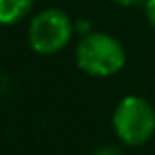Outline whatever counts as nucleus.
Here are the masks:
<instances>
[{"label":"nucleus","instance_id":"1","mask_svg":"<svg viewBox=\"0 0 155 155\" xmlns=\"http://www.w3.org/2000/svg\"><path fill=\"white\" fill-rule=\"evenodd\" d=\"M77 65L91 77H112L126 65V49L114 35L91 31L79 41L75 51Z\"/></svg>","mask_w":155,"mask_h":155},{"label":"nucleus","instance_id":"2","mask_svg":"<svg viewBox=\"0 0 155 155\" xmlns=\"http://www.w3.org/2000/svg\"><path fill=\"white\" fill-rule=\"evenodd\" d=\"M112 124L116 136L126 145H143L155 134V110L145 98L130 94L118 102Z\"/></svg>","mask_w":155,"mask_h":155},{"label":"nucleus","instance_id":"3","mask_svg":"<svg viewBox=\"0 0 155 155\" xmlns=\"http://www.w3.org/2000/svg\"><path fill=\"white\" fill-rule=\"evenodd\" d=\"M73 38V22L61 8H47L31 18L28 28L30 47L39 55H53L69 45Z\"/></svg>","mask_w":155,"mask_h":155},{"label":"nucleus","instance_id":"4","mask_svg":"<svg viewBox=\"0 0 155 155\" xmlns=\"http://www.w3.org/2000/svg\"><path fill=\"white\" fill-rule=\"evenodd\" d=\"M35 0H0V26H12L24 20Z\"/></svg>","mask_w":155,"mask_h":155},{"label":"nucleus","instance_id":"5","mask_svg":"<svg viewBox=\"0 0 155 155\" xmlns=\"http://www.w3.org/2000/svg\"><path fill=\"white\" fill-rule=\"evenodd\" d=\"M91 155H124L122 153L120 147H116V145H100V147H96L94 151H92Z\"/></svg>","mask_w":155,"mask_h":155},{"label":"nucleus","instance_id":"6","mask_svg":"<svg viewBox=\"0 0 155 155\" xmlns=\"http://www.w3.org/2000/svg\"><path fill=\"white\" fill-rule=\"evenodd\" d=\"M145 18L155 30V0H145Z\"/></svg>","mask_w":155,"mask_h":155},{"label":"nucleus","instance_id":"7","mask_svg":"<svg viewBox=\"0 0 155 155\" xmlns=\"http://www.w3.org/2000/svg\"><path fill=\"white\" fill-rule=\"evenodd\" d=\"M112 2L120 4V6H136V4H140L141 0H112Z\"/></svg>","mask_w":155,"mask_h":155}]
</instances>
